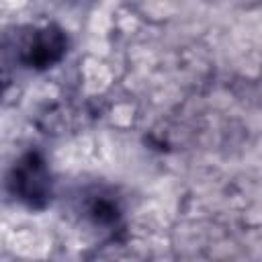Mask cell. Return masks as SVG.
<instances>
[{"instance_id":"obj_1","label":"cell","mask_w":262,"mask_h":262,"mask_svg":"<svg viewBox=\"0 0 262 262\" xmlns=\"http://www.w3.org/2000/svg\"><path fill=\"white\" fill-rule=\"evenodd\" d=\"M47 184L49 180H47L45 166L35 154L25 156L12 170L10 186L14 194L33 207H39L41 201L47 199Z\"/></svg>"},{"instance_id":"obj_2","label":"cell","mask_w":262,"mask_h":262,"mask_svg":"<svg viewBox=\"0 0 262 262\" xmlns=\"http://www.w3.org/2000/svg\"><path fill=\"white\" fill-rule=\"evenodd\" d=\"M66 51V39L59 31L55 29H43L35 31L31 41H27L23 49V61L27 66L35 68H45L57 61Z\"/></svg>"}]
</instances>
